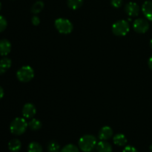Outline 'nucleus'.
<instances>
[{"label": "nucleus", "instance_id": "f257e3e1", "mask_svg": "<svg viewBox=\"0 0 152 152\" xmlns=\"http://www.w3.org/2000/svg\"><path fill=\"white\" fill-rule=\"evenodd\" d=\"M97 144L96 138L91 134H86L79 140V148L83 152H91Z\"/></svg>", "mask_w": 152, "mask_h": 152}, {"label": "nucleus", "instance_id": "f03ea898", "mask_svg": "<svg viewBox=\"0 0 152 152\" xmlns=\"http://www.w3.org/2000/svg\"><path fill=\"white\" fill-rule=\"evenodd\" d=\"M28 127V123L22 117H16L10 125V131L11 134L16 136H19L25 133Z\"/></svg>", "mask_w": 152, "mask_h": 152}, {"label": "nucleus", "instance_id": "7ed1b4c3", "mask_svg": "<svg viewBox=\"0 0 152 152\" xmlns=\"http://www.w3.org/2000/svg\"><path fill=\"white\" fill-rule=\"evenodd\" d=\"M55 28L62 34H69L72 32L74 26L71 22L65 18H59L55 21Z\"/></svg>", "mask_w": 152, "mask_h": 152}, {"label": "nucleus", "instance_id": "20e7f679", "mask_svg": "<svg viewBox=\"0 0 152 152\" xmlns=\"http://www.w3.org/2000/svg\"><path fill=\"white\" fill-rule=\"evenodd\" d=\"M130 31V25L128 21L126 20H119L114 22L112 25V32L114 35L118 37H123L126 36Z\"/></svg>", "mask_w": 152, "mask_h": 152}, {"label": "nucleus", "instance_id": "39448f33", "mask_svg": "<svg viewBox=\"0 0 152 152\" xmlns=\"http://www.w3.org/2000/svg\"><path fill=\"white\" fill-rule=\"evenodd\" d=\"M16 77L22 83H28L34 78V71L29 65H25L18 70Z\"/></svg>", "mask_w": 152, "mask_h": 152}, {"label": "nucleus", "instance_id": "423d86ee", "mask_svg": "<svg viewBox=\"0 0 152 152\" xmlns=\"http://www.w3.org/2000/svg\"><path fill=\"white\" fill-rule=\"evenodd\" d=\"M133 28L134 31L138 34H145L149 29V23L146 19L139 18L134 22Z\"/></svg>", "mask_w": 152, "mask_h": 152}, {"label": "nucleus", "instance_id": "0eeeda50", "mask_svg": "<svg viewBox=\"0 0 152 152\" xmlns=\"http://www.w3.org/2000/svg\"><path fill=\"white\" fill-rule=\"evenodd\" d=\"M125 11L129 16H137L140 13V7L137 3L130 1L125 6Z\"/></svg>", "mask_w": 152, "mask_h": 152}, {"label": "nucleus", "instance_id": "6e6552de", "mask_svg": "<svg viewBox=\"0 0 152 152\" xmlns=\"http://www.w3.org/2000/svg\"><path fill=\"white\" fill-rule=\"evenodd\" d=\"M36 113H37V108L32 103H26L22 108V115L25 118H33L35 116Z\"/></svg>", "mask_w": 152, "mask_h": 152}, {"label": "nucleus", "instance_id": "1a4fd4ad", "mask_svg": "<svg viewBox=\"0 0 152 152\" xmlns=\"http://www.w3.org/2000/svg\"><path fill=\"white\" fill-rule=\"evenodd\" d=\"M113 135V131L110 126H104L99 130L98 137L100 140H108Z\"/></svg>", "mask_w": 152, "mask_h": 152}, {"label": "nucleus", "instance_id": "9d476101", "mask_svg": "<svg viewBox=\"0 0 152 152\" xmlns=\"http://www.w3.org/2000/svg\"><path fill=\"white\" fill-rule=\"evenodd\" d=\"M11 50V44L7 39H3L0 40V55L7 56Z\"/></svg>", "mask_w": 152, "mask_h": 152}, {"label": "nucleus", "instance_id": "9b49d317", "mask_svg": "<svg viewBox=\"0 0 152 152\" xmlns=\"http://www.w3.org/2000/svg\"><path fill=\"white\" fill-rule=\"evenodd\" d=\"M142 11L148 20L152 22V1H145L142 6Z\"/></svg>", "mask_w": 152, "mask_h": 152}, {"label": "nucleus", "instance_id": "f8f14e48", "mask_svg": "<svg viewBox=\"0 0 152 152\" xmlns=\"http://www.w3.org/2000/svg\"><path fill=\"white\" fill-rule=\"evenodd\" d=\"M96 150L97 152H112V146L107 141L101 140L96 144Z\"/></svg>", "mask_w": 152, "mask_h": 152}, {"label": "nucleus", "instance_id": "ddd939ff", "mask_svg": "<svg viewBox=\"0 0 152 152\" xmlns=\"http://www.w3.org/2000/svg\"><path fill=\"white\" fill-rule=\"evenodd\" d=\"M113 142L118 146H125L127 144L128 140L123 134H117L113 137Z\"/></svg>", "mask_w": 152, "mask_h": 152}, {"label": "nucleus", "instance_id": "4468645a", "mask_svg": "<svg viewBox=\"0 0 152 152\" xmlns=\"http://www.w3.org/2000/svg\"><path fill=\"white\" fill-rule=\"evenodd\" d=\"M12 62L7 57L2 58L0 60V74H3L11 67Z\"/></svg>", "mask_w": 152, "mask_h": 152}, {"label": "nucleus", "instance_id": "2eb2a0df", "mask_svg": "<svg viewBox=\"0 0 152 152\" xmlns=\"http://www.w3.org/2000/svg\"><path fill=\"white\" fill-rule=\"evenodd\" d=\"M8 148L11 152H19L22 148V142L18 139H13L8 142Z\"/></svg>", "mask_w": 152, "mask_h": 152}, {"label": "nucleus", "instance_id": "dca6fc26", "mask_svg": "<svg viewBox=\"0 0 152 152\" xmlns=\"http://www.w3.org/2000/svg\"><path fill=\"white\" fill-rule=\"evenodd\" d=\"M42 145L37 142H31L28 146V152H42Z\"/></svg>", "mask_w": 152, "mask_h": 152}, {"label": "nucleus", "instance_id": "f3484780", "mask_svg": "<svg viewBox=\"0 0 152 152\" xmlns=\"http://www.w3.org/2000/svg\"><path fill=\"white\" fill-rule=\"evenodd\" d=\"M44 2L42 1H37L33 4L32 7H31V12L34 14H37V13H40L42 10L44 8Z\"/></svg>", "mask_w": 152, "mask_h": 152}, {"label": "nucleus", "instance_id": "a211bd4d", "mask_svg": "<svg viewBox=\"0 0 152 152\" xmlns=\"http://www.w3.org/2000/svg\"><path fill=\"white\" fill-rule=\"evenodd\" d=\"M47 149L48 152H59L61 150L59 143L54 140H51L48 142Z\"/></svg>", "mask_w": 152, "mask_h": 152}, {"label": "nucleus", "instance_id": "6ab92c4d", "mask_svg": "<svg viewBox=\"0 0 152 152\" xmlns=\"http://www.w3.org/2000/svg\"><path fill=\"white\" fill-rule=\"evenodd\" d=\"M28 127L32 131L39 130L42 127V123L37 119H32L31 121L28 123Z\"/></svg>", "mask_w": 152, "mask_h": 152}, {"label": "nucleus", "instance_id": "aec40b11", "mask_svg": "<svg viewBox=\"0 0 152 152\" xmlns=\"http://www.w3.org/2000/svg\"><path fill=\"white\" fill-rule=\"evenodd\" d=\"M83 0H68V6L72 10H77L83 5Z\"/></svg>", "mask_w": 152, "mask_h": 152}, {"label": "nucleus", "instance_id": "412c9836", "mask_svg": "<svg viewBox=\"0 0 152 152\" xmlns=\"http://www.w3.org/2000/svg\"><path fill=\"white\" fill-rule=\"evenodd\" d=\"M59 152H80V149L74 144H68L64 146Z\"/></svg>", "mask_w": 152, "mask_h": 152}, {"label": "nucleus", "instance_id": "4be33fe9", "mask_svg": "<svg viewBox=\"0 0 152 152\" xmlns=\"http://www.w3.org/2000/svg\"><path fill=\"white\" fill-rule=\"evenodd\" d=\"M7 25V20H6V19L4 17V16L0 15V33L3 32V31L6 29Z\"/></svg>", "mask_w": 152, "mask_h": 152}, {"label": "nucleus", "instance_id": "5701e85b", "mask_svg": "<svg viewBox=\"0 0 152 152\" xmlns=\"http://www.w3.org/2000/svg\"><path fill=\"white\" fill-rule=\"evenodd\" d=\"M111 4L115 8H119L123 4V0H111Z\"/></svg>", "mask_w": 152, "mask_h": 152}, {"label": "nucleus", "instance_id": "b1692460", "mask_svg": "<svg viewBox=\"0 0 152 152\" xmlns=\"http://www.w3.org/2000/svg\"><path fill=\"white\" fill-rule=\"evenodd\" d=\"M123 152H139L136 148L132 145H127L124 148Z\"/></svg>", "mask_w": 152, "mask_h": 152}, {"label": "nucleus", "instance_id": "393cba45", "mask_svg": "<svg viewBox=\"0 0 152 152\" xmlns=\"http://www.w3.org/2000/svg\"><path fill=\"white\" fill-rule=\"evenodd\" d=\"M31 22H32V24L34 25H35V26H37V25H39L40 23V19L39 16H34L32 17V19H31Z\"/></svg>", "mask_w": 152, "mask_h": 152}, {"label": "nucleus", "instance_id": "a878e982", "mask_svg": "<svg viewBox=\"0 0 152 152\" xmlns=\"http://www.w3.org/2000/svg\"><path fill=\"white\" fill-rule=\"evenodd\" d=\"M148 67H149L150 69H151L152 71V56L149 58V59H148Z\"/></svg>", "mask_w": 152, "mask_h": 152}, {"label": "nucleus", "instance_id": "bb28decb", "mask_svg": "<svg viewBox=\"0 0 152 152\" xmlns=\"http://www.w3.org/2000/svg\"><path fill=\"white\" fill-rule=\"evenodd\" d=\"M4 96V90H3L2 88L0 86V99Z\"/></svg>", "mask_w": 152, "mask_h": 152}, {"label": "nucleus", "instance_id": "cd10ccee", "mask_svg": "<svg viewBox=\"0 0 152 152\" xmlns=\"http://www.w3.org/2000/svg\"><path fill=\"white\" fill-rule=\"evenodd\" d=\"M150 47H151V48L152 49V39H151V41H150Z\"/></svg>", "mask_w": 152, "mask_h": 152}, {"label": "nucleus", "instance_id": "c85d7f7f", "mask_svg": "<svg viewBox=\"0 0 152 152\" xmlns=\"http://www.w3.org/2000/svg\"><path fill=\"white\" fill-rule=\"evenodd\" d=\"M150 151H151V152H152V144H151V145H150Z\"/></svg>", "mask_w": 152, "mask_h": 152}, {"label": "nucleus", "instance_id": "c756f323", "mask_svg": "<svg viewBox=\"0 0 152 152\" xmlns=\"http://www.w3.org/2000/svg\"><path fill=\"white\" fill-rule=\"evenodd\" d=\"M1 3L0 2V10H1Z\"/></svg>", "mask_w": 152, "mask_h": 152}]
</instances>
